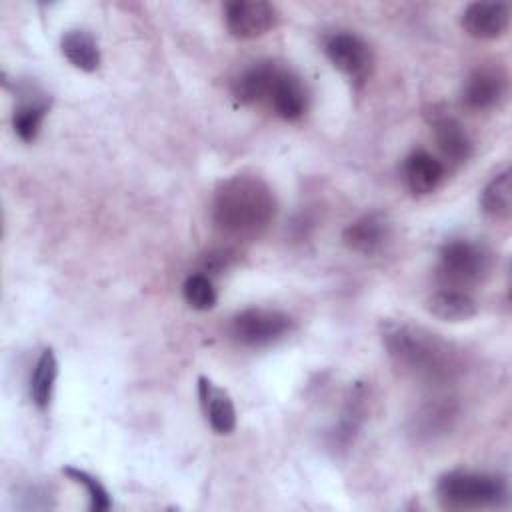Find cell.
I'll use <instances>...</instances> for the list:
<instances>
[{
	"label": "cell",
	"instance_id": "obj_8",
	"mask_svg": "<svg viewBox=\"0 0 512 512\" xmlns=\"http://www.w3.org/2000/svg\"><path fill=\"white\" fill-rule=\"evenodd\" d=\"M266 104L286 122H298L308 112L310 94L304 80L290 68L280 66L274 72Z\"/></svg>",
	"mask_w": 512,
	"mask_h": 512
},
{
	"label": "cell",
	"instance_id": "obj_13",
	"mask_svg": "<svg viewBox=\"0 0 512 512\" xmlns=\"http://www.w3.org/2000/svg\"><path fill=\"white\" fill-rule=\"evenodd\" d=\"M402 176L406 182V188L414 196H426L432 194L442 180L446 178V166L442 160L432 156L426 150H414L406 156L402 164Z\"/></svg>",
	"mask_w": 512,
	"mask_h": 512
},
{
	"label": "cell",
	"instance_id": "obj_18",
	"mask_svg": "<svg viewBox=\"0 0 512 512\" xmlns=\"http://www.w3.org/2000/svg\"><path fill=\"white\" fill-rule=\"evenodd\" d=\"M60 50L64 58L82 72H94L100 66V48L96 38L84 28L66 30L60 40Z\"/></svg>",
	"mask_w": 512,
	"mask_h": 512
},
{
	"label": "cell",
	"instance_id": "obj_6",
	"mask_svg": "<svg viewBox=\"0 0 512 512\" xmlns=\"http://www.w3.org/2000/svg\"><path fill=\"white\" fill-rule=\"evenodd\" d=\"M324 52L354 88H362L374 72V54L364 38L354 32H336L328 36Z\"/></svg>",
	"mask_w": 512,
	"mask_h": 512
},
{
	"label": "cell",
	"instance_id": "obj_5",
	"mask_svg": "<svg viewBox=\"0 0 512 512\" xmlns=\"http://www.w3.org/2000/svg\"><path fill=\"white\" fill-rule=\"evenodd\" d=\"M292 328L294 322L286 312L252 306L232 316L228 332L240 346L266 348L286 338Z\"/></svg>",
	"mask_w": 512,
	"mask_h": 512
},
{
	"label": "cell",
	"instance_id": "obj_23",
	"mask_svg": "<svg viewBox=\"0 0 512 512\" xmlns=\"http://www.w3.org/2000/svg\"><path fill=\"white\" fill-rule=\"evenodd\" d=\"M236 260V252L230 248H220V250H212L204 256L202 260V270L210 272V274H220L222 270L230 268Z\"/></svg>",
	"mask_w": 512,
	"mask_h": 512
},
{
	"label": "cell",
	"instance_id": "obj_2",
	"mask_svg": "<svg viewBox=\"0 0 512 512\" xmlns=\"http://www.w3.org/2000/svg\"><path fill=\"white\" fill-rule=\"evenodd\" d=\"M382 344L390 360L406 374L426 382H446L458 370L456 352L434 332L386 320L382 322Z\"/></svg>",
	"mask_w": 512,
	"mask_h": 512
},
{
	"label": "cell",
	"instance_id": "obj_7",
	"mask_svg": "<svg viewBox=\"0 0 512 512\" xmlns=\"http://www.w3.org/2000/svg\"><path fill=\"white\" fill-rule=\"evenodd\" d=\"M278 22V10L264 0H230L224 4L226 30L240 40L264 36Z\"/></svg>",
	"mask_w": 512,
	"mask_h": 512
},
{
	"label": "cell",
	"instance_id": "obj_9",
	"mask_svg": "<svg viewBox=\"0 0 512 512\" xmlns=\"http://www.w3.org/2000/svg\"><path fill=\"white\" fill-rule=\"evenodd\" d=\"M508 90V76L500 66L474 68L460 90L462 106L474 112H484L498 106Z\"/></svg>",
	"mask_w": 512,
	"mask_h": 512
},
{
	"label": "cell",
	"instance_id": "obj_12",
	"mask_svg": "<svg viewBox=\"0 0 512 512\" xmlns=\"http://www.w3.org/2000/svg\"><path fill=\"white\" fill-rule=\"evenodd\" d=\"M198 400L206 422L216 434H232L236 428V408L230 394L208 376H198Z\"/></svg>",
	"mask_w": 512,
	"mask_h": 512
},
{
	"label": "cell",
	"instance_id": "obj_3",
	"mask_svg": "<svg viewBox=\"0 0 512 512\" xmlns=\"http://www.w3.org/2000/svg\"><path fill=\"white\" fill-rule=\"evenodd\" d=\"M436 498L446 510L498 508L508 500V484L492 472L450 470L438 478Z\"/></svg>",
	"mask_w": 512,
	"mask_h": 512
},
{
	"label": "cell",
	"instance_id": "obj_10",
	"mask_svg": "<svg viewBox=\"0 0 512 512\" xmlns=\"http://www.w3.org/2000/svg\"><path fill=\"white\" fill-rule=\"evenodd\" d=\"M460 24L472 38L496 40L510 26V8L506 2H472L464 8Z\"/></svg>",
	"mask_w": 512,
	"mask_h": 512
},
{
	"label": "cell",
	"instance_id": "obj_4",
	"mask_svg": "<svg viewBox=\"0 0 512 512\" xmlns=\"http://www.w3.org/2000/svg\"><path fill=\"white\" fill-rule=\"evenodd\" d=\"M494 268L492 250L476 240L452 238L438 252L436 278L444 288L468 290L482 284Z\"/></svg>",
	"mask_w": 512,
	"mask_h": 512
},
{
	"label": "cell",
	"instance_id": "obj_1",
	"mask_svg": "<svg viewBox=\"0 0 512 512\" xmlns=\"http://www.w3.org/2000/svg\"><path fill=\"white\" fill-rule=\"evenodd\" d=\"M276 216L272 188L254 174H234L220 182L212 198V222L234 240L258 238Z\"/></svg>",
	"mask_w": 512,
	"mask_h": 512
},
{
	"label": "cell",
	"instance_id": "obj_17",
	"mask_svg": "<svg viewBox=\"0 0 512 512\" xmlns=\"http://www.w3.org/2000/svg\"><path fill=\"white\" fill-rule=\"evenodd\" d=\"M20 96L22 100L12 114V128L22 142H34L50 110V100H46L42 94H36L34 90H24Z\"/></svg>",
	"mask_w": 512,
	"mask_h": 512
},
{
	"label": "cell",
	"instance_id": "obj_16",
	"mask_svg": "<svg viewBox=\"0 0 512 512\" xmlns=\"http://www.w3.org/2000/svg\"><path fill=\"white\" fill-rule=\"evenodd\" d=\"M426 312L440 322H468L478 314V302L464 290L442 288L428 296L424 304Z\"/></svg>",
	"mask_w": 512,
	"mask_h": 512
},
{
	"label": "cell",
	"instance_id": "obj_11",
	"mask_svg": "<svg viewBox=\"0 0 512 512\" xmlns=\"http://www.w3.org/2000/svg\"><path fill=\"white\" fill-rule=\"evenodd\" d=\"M342 240L352 252L372 256L390 240V220L382 212L364 214L344 228Z\"/></svg>",
	"mask_w": 512,
	"mask_h": 512
},
{
	"label": "cell",
	"instance_id": "obj_22",
	"mask_svg": "<svg viewBox=\"0 0 512 512\" xmlns=\"http://www.w3.org/2000/svg\"><path fill=\"white\" fill-rule=\"evenodd\" d=\"M182 296L186 300V304L194 310H210L214 308L218 296H216V288L210 280V276L196 272L190 274L184 284H182Z\"/></svg>",
	"mask_w": 512,
	"mask_h": 512
},
{
	"label": "cell",
	"instance_id": "obj_19",
	"mask_svg": "<svg viewBox=\"0 0 512 512\" xmlns=\"http://www.w3.org/2000/svg\"><path fill=\"white\" fill-rule=\"evenodd\" d=\"M480 210L496 222H508L512 216V174L510 170L498 172L480 194Z\"/></svg>",
	"mask_w": 512,
	"mask_h": 512
},
{
	"label": "cell",
	"instance_id": "obj_15",
	"mask_svg": "<svg viewBox=\"0 0 512 512\" xmlns=\"http://www.w3.org/2000/svg\"><path fill=\"white\" fill-rule=\"evenodd\" d=\"M276 68H278V62H272V60L254 62L252 66L244 68L232 80V96L246 106L266 102Z\"/></svg>",
	"mask_w": 512,
	"mask_h": 512
},
{
	"label": "cell",
	"instance_id": "obj_20",
	"mask_svg": "<svg viewBox=\"0 0 512 512\" xmlns=\"http://www.w3.org/2000/svg\"><path fill=\"white\" fill-rule=\"evenodd\" d=\"M58 378V360L52 348H44L30 376V398L38 410H48Z\"/></svg>",
	"mask_w": 512,
	"mask_h": 512
},
{
	"label": "cell",
	"instance_id": "obj_21",
	"mask_svg": "<svg viewBox=\"0 0 512 512\" xmlns=\"http://www.w3.org/2000/svg\"><path fill=\"white\" fill-rule=\"evenodd\" d=\"M62 474H66L72 482L84 486V490L88 494V500H90V510L92 512H106V510H110V506H112L110 492L106 490V486L96 476H92L90 472H86L82 468H76V466H64Z\"/></svg>",
	"mask_w": 512,
	"mask_h": 512
},
{
	"label": "cell",
	"instance_id": "obj_14",
	"mask_svg": "<svg viewBox=\"0 0 512 512\" xmlns=\"http://www.w3.org/2000/svg\"><path fill=\"white\" fill-rule=\"evenodd\" d=\"M430 124H432L436 146L444 160L458 166L472 156V140L464 130V126L454 116L434 114Z\"/></svg>",
	"mask_w": 512,
	"mask_h": 512
}]
</instances>
